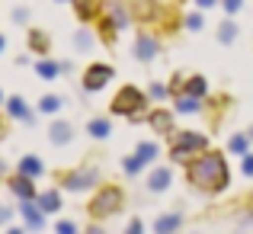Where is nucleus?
I'll list each match as a JSON object with an SVG mask.
<instances>
[{
    "mask_svg": "<svg viewBox=\"0 0 253 234\" xmlns=\"http://www.w3.org/2000/svg\"><path fill=\"white\" fill-rule=\"evenodd\" d=\"M189 183L202 192H221L228 186V164L215 151H202L199 160H189Z\"/></svg>",
    "mask_w": 253,
    "mask_h": 234,
    "instance_id": "1",
    "label": "nucleus"
},
{
    "mask_svg": "<svg viewBox=\"0 0 253 234\" xmlns=\"http://www.w3.org/2000/svg\"><path fill=\"white\" fill-rule=\"evenodd\" d=\"M144 106H148V96H144L141 90H135V87H122V90L116 93V99H112V112L116 116H141Z\"/></svg>",
    "mask_w": 253,
    "mask_h": 234,
    "instance_id": "2",
    "label": "nucleus"
},
{
    "mask_svg": "<svg viewBox=\"0 0 253 234\" xmlns=\"http://www.w3.org/2000/svg\"><path fill=\"white\" fill-rule=\"evenodd\" d=\"M205 148H209V138L205 135H199V132H179L176 135V148H173L170 154H173L176 164H189L192 154H202Z\"/></svg>",
    "mask_w": 253,
    "mask_h": 234,
    "instance_id": "3",
    "label": "nucleus"
},
{
    "mask_svg": "<svg viewBox=\"0 0 253 234\" xmlns=\"http://www.w3.org/2000/svg\"><path fill=\"white\" fill-rule=\"evenodd\" d=\"M122 209V192L116 189V186H106V189H99L96 196H93V202H90V212L96 218H103V215H112V212H119Z\"/></svg>",
    "mask_w": 253,
    "mask_h": 234,
    "instance_id": "4",
    "label": "nucleus"
},
{
    "mask_svg": "<svg viewBox=\"0 0 253 234\" xmlns=\"http://www.w3.org/2000/svg\"><path fill=\"white\" fill-rule=\"evenodd\" d=\"M109 80H112V68H109V64H90L86 74H84V90L96 93V90H103Z\"/></svg>",
    "mask_w": 253,
    "mask_h": 234,
    "instance_id": "5",
    "label": "nucleus"
},
{
    "mask_svg": "<svg viewBox=\"0 0 253 234\" xmlns=\"http://www.w3.org/2000/svg\"><path fill=\"white\" fill-rule=\"evenodd\" d=\"M96 180H99V170H84V173L77 170L64 180V186L68 189H90V186H96Z\"/></svg>",
    "mask_w": 253,
    "mask_h": 234,
    "instance_id": "6",
    "label": "nucleus"
},
{
    "mask_svg": "<svg viewBox=\"0 0 253 234\" xmlns=\"http://www.w3.org/2000/svg\"><path fill=\"white\" fill-rule=\"evenodd\" d=\"M10 189L16 192L19 199H36V186H32V177H26V173H16V177H10Z\"/></svg>",
    "mask_w": 253,
    "mask_h": 234,
    "instance_id": "7",
    "label": "nucleus"
},
{
    "mask_svg": "<svg viewBox=\"0 0 253 234\" xmlns=\"http://www.w3.org/2000/svg\"><path fill=\"white\" fill-rule=\"evenodd\" d=\"M6 112H10L13 119H23V122H29V125L36 122V119H32V109L23 103V96H10V99H6Z\"/></svg>",
    "mask_w": 253,
    "mask_h": 234,
    "instance_id": "8",
    "label": "nucleus"
},
{
    "mask_svg": "<svg viewBox=\"0 0 253 234\" xmlns=\"http://www.w3.org/2000/svg\"><path fill=\"white\" fill-rule=\"evenodd\" d=\"M154 55H157V39L154 36H141L135 42V58L138 61H151Z\"/></svg>",
    "mask_w": 253,
    "mask_h": 234,
    "instance_id": "9",
    "label": "nucleus"
},
{
    "mask_svg": "<svg viewBox=\"0 0 253 234\" xmlns=\"http://www.w3.org/2000/svg\"><path fill=\"white\" fill-rule=\"evenodd\" d=\"M42 215H45V212L39 209L36 199H23V218H26L29 228H42Z\"/></svg>",
    "mask_w": 253,
    "mask_h": 234,
    "instance_id": "10",
    "label": "nucleus"
},
{
    "mask_svg": "<svg viewBox=\"0 0 253 234\" xmlns=\"http://www.w3.org/2000/svg\"><path fill=\"white\" fill-rule=\"evenodd\" d=\"M148 122H151V129H154L157 135H170L173 132V116L170 112H151Z\"/></svg>",
    "mask_w": 253,
    "mask_h": 234,
    "instance_id": "11",
    "label": "nucleus"
},
{
    "mask_svg": "<svg viewBox=\"0 0 253 234\" xmlns=\"http://www.w3.org/2000/svg\"><path fill=\"white\" fill-rule=\"evenodd\" d=\"M71 138H74V125L71 122H55L51 125V141L55 144H71Z\"/></svg>",
    "mask_w": 253,
    "mask_h": 234,
    "instance_id": "12",
    "label": "nucleus"
},
{
    "mask_svg": "<svg viewBox=\"0 0 253 234\" xmlns=\"http://www.w3.org/2000/svg\"><path fill=\"white\" fill-rule=\"evenodd\" d=\"M19 173H26V177L36 180V177H42V173H45V167H42V160H39L36 154H29V157L19 160Z\"/></svg>",
    "mask_w": 253,
    "mask_h": 234,
    "instance_id": "13",
    "label": "nucleus"
},
{
    "mask_svg": "<svg viewBox=\"0 0 253 234\" xmlns=\"http://www.w3.org/2000/svg\"><path fill=\"white\" fill-rule=\"evenodd\" d=\"M36 202H39V209H42V212H58V209H61V196H58L55 189L36 196Z\"/></svg>",
    "mask_w": 253,
    "mask_h": 234,
    "instance_id": "14",
    "label": "nucleus"
},
{
    "mask_svg": "<svg viewBox=\"0 0 253 234\" xmlns=\"http://www.w3.org/2000/svg\"><path fill=\"white\" fill-rule=\"evenodd\" d=\"M183 93H189V96H199L202 99L205 93H209V84H205V77H189L183 84Z\"/></svg>",
    "mask_w": 253,
    "mask_h": 234,
    "instance_id": "15",
    "label": "nucleus"
},
{
    "mask_svg": "<svg viewBox=\"0 0 253 234\" xmlns=\"http://www.w3.org/2000/svg\"><path fill=\"white\" fill-rule=\"evenodd\" d=\"M148 186L154 192H161V189H167L170 186V170H164V167H157L154 173H151V180H148Z\"/></svg>",
    "mask_w": 253,
    "mask_h": 234,
    "instance_id": "16",
    "label": "nucleus"
},
{
    "mask_svg": "<svg viewBox=\"0 0 253 234\" xmlns=\"http://www.w3.org/2000/svg\"><path fill=\"white\" fill-rule=\"evenodd\" d=\"M86 132H90L93 138H109L112 125L106 122V119H90V125H86Z\"/></svg>",
    "mask_w": 253,
    "mask_h": 234,
    "instance_id": "17",
    "label": "nucleus"
},
{
    "mask_svg": "<svg viewBox=\"0 0 253 234\" xmlns=\"http://www.w3.org/2000/svg\"><path fill=\"white\" fill-rule=\"evenodd\" d=\"M29 48L32 51H39V55H45V51H48V36H45V32H29Z\"/></svg>",
    "mask_w": 253,
    "mask_h": 234,
    "instance_id": "18",
    "label": "nucleus"
},
{
    "mask_svg": "<svg viewBox=\"0 0 253 234\" xmlns=\"http://www.w3.org/2000/svg\"><path fill=\"white\" fill-rule=\"evenodd\" d=\"M176 228H183V218L179 215H164L161 222L154 225V231H176Z\"/></svg>",
    "mask_w": 253,
    "mask_h": 234,
    "instance_id": "19",
    "label": "nucleus"
},
{
    "mask_svg": "<svg viewBox=\"0 0 253 234\" xmlns=\"http://www.w3.org/2000/svg\"><path fill=\"white\" fill-rule=\"evenodd\" d=\"M36 71H39V77H45V80H51V77L61 74V68H58L55 61H39V64H36Z\"/></svg>",
    "mask_w": 253,
    "mask_h": 234,
    "instance_id": "20",
    "label": "nucleus"
},
{
    "mask_svg": "<svg viewBox=\"0 0 253 234\" xmlns=\"http://www.w3.org/2000/svg\"><path fill=\"white\" fill-rule=\"evenodd\" d=\"M176 112H199V96H179L176 99Z\"/></svg>",
    "mask_w": 253,
    "mask_h": 234,
    "instance_id": "21",
    "label": "nucleus"
},
{
    "mask_svg": "<svg viewBox=\"0 0 253 234\" xmlns=\"http://www.w3.org/2000/svg\"><path fill=\"white\" fill-rule=\"evenodd\" d=\"M218 39H221L224 45H231V42L237 39V26L231 23V19H228V23H221V29H218Z\"/></svg>",
    "mask_w": 253,
    "mask_h": 234,
    "instance_id": "22",
    "label": "nucleus"
},
{
    "mask_svg": "<svg viewBox=\"0 0 253 234\" xmlns=\"http://www.w3.org/2000/svg\"><path fill=\"white\" fill-rule=\"evenodd\" d=\"M247 144H250V138H244V135H234V138H231V141H228V148H231V154H247Z\"/></svg>",
    "mask_w": 253,
    "mask_h": 234,
    "instance_id": "23",
    "label": "nucleus"
},
{
    "mask_svg": "<svg viewBox=\"0 0 253 234\" xmlns=\"http://www.w3.org/2000/svg\"><path fill=\"white\" fill-rule=\"evenodd\" d=\"M77 16H81V19H93V16H96V3H93V0H77Z\"/></svg>",
    "mask_w": 253,
    "mask_h": 234,
    "instance_id": "24",
    "label": "nucleus"
},
{
    "mask_svg": "<svg viewBox=\"0 0 253 234\" xmlns=\"http://www.w3.org/2000/svg\"><path fill=\"white\" fill-rule=\"evenodd\" d=\"M138 157H141L144 164H151V160L157 157V144H151V141H141V144H138Z\"/></svg>",
    "mask_w": 253,
    "mask_h": 234,
    "instance_id": "25",
    "label": "nucleus"
},
{
    "mask_svg": "<svg viewBox=\"0 0 253 234\" xmlns=\"http://www.w3.org/2000/svg\"><path fill=\"white\" fill-rule=\"evenodd\" d=\"M141 167H144V160L141 157H125V173H128V177H135V173H141Z\"/></svg>",
    "mask_w": 253,
    "mask_h": 234,
    "instance_id": "26",
    "label": "nucleus"
},
{
    "mask_svg": "<svg viewBox=\"0 0 253 234\" xmlns=\"http://www.w3.org/2000/svg\"><path fill=\"white\" fill-rule=\"evenodd\" d=\"M39 109H42V112H58V109H61V99H58V96H42Z\"/></svg>",
    "mask_w": 253,
    "mask_h": 234,
    "instance_id": "27",
    "label": "nucleus"
},
{
    "mask_svg": "<svg viewBox=\"0 0 253 234\" xmlns=\"http://www.w3.org/2000/svg\"><path fill=\"white\" fill-rule=\"evenodd\" d=\"M186 29H202V13H189V16H186Z\"/></svg>",
    "mask_w": 253,
    "mask_h": 234,
    "instance_id": "28",
    "label": "nucleus"
},
{
    "mask_svg": "<svg viewBox=\"0 0 253 234\" xmlns=\"http://www.w3.org/2000/svg\"><path fill=\"white\" fill-rule=\"evenodd\" d=\"M151 96H154V99H164V96H167V87H164V84H151Z\"/></svg>",
    "mask_w": 253,
    "mask_h": 234,
    "instance_id": "29",
    "label": "nucleus"
},
{
    "mask_svg": "<svg viewBox=\"0 0 253 234\" xmlns=\"http://www.w3.org/2000/svg\"><path fill=\"white\" fill-rule=\"evenodd\" d=\"M93 45V36L90 32H81V36H77V48H90Z\"/></svg>",
    "mask_w": 253,
    "mask_h": 234,
    "instance_id": "30",
    "label": "nucleus"
},
{
    "mask_svg": "<svg viewBox=\"0 0 253 234\" xmlns=\"http://www.w3.org/2000/svg\"><path fill=\"white\" fill-rule=\"evenodd\" d=\"M55 228L61 231V234H74V231H77V225H74V222H58Z\"/></svg>",
    "mask_w": 253,
    "mask_h": 234,
    "instance_id": "31",
    "label": "nucleus"
},
{
    "mask_svg": "<svg viewBox=\"0 0 253 234\" xmlns=\"http://www.w3.org/2000/svg\"><path fill=\"white\" fill-rule=\"evenodd\" d=\"M241 170L247 173V177H253V154H244V164H241Z\"/></svg>",
    "mask_w": 253,
    "mask_h": 234,
    "instance_id": "32",
    "label": "nucleus"
},
{
    "mask_svg": "<svg viewBox=\"0 0 253 234\" xmlns=\"http://www.w3.org/2000/svg\"><path fill=\"white\" fill-rule=\"evenodd\" d=\"M241 3H244V0H224V10H228V13H237V10H241Z\"/></svg>",
    "mask_w": 253,
    "mask_h": 234,
    "instance_id": "33",
    "label": "nucleus"
},
{
    "mask_svg": "<svg viewBox=\"0 0 253 234\" xmlns=\"http://www.w3.org/2000/svg\"><path fill=\"white\" fill-rule=\"evenodd\" d=\"M10 215H13L10 209H0V222H10Z\"/></svg>",
    "mask_w": 253,
    "mask_h": 234,
    "instance_id": "34",
    "label": "nucleus"
},
{
    "mask_svg": "<svg viewBox=\"0 0 253 234\" xmlns=\"http://www.w3.org/2000/svg\"><path fill=\"white\" fill-rule=\"evenodd\" d=\"M196 3H199V6H209V10H211V6H215L218 0H196Z\"/></svg>",
    "mask_w": 253,
    "mask_h": 234,
    "instance_id": "35",
    "label": "nucleus"
},
{
    "mask_svg": "<svg viewBox=\"0 0 253 234\" xmlns=\"http://www.w3.org/2000/svg\"><path fill=\"white\" fill-rule=\"evenodd\" d=\"M0 51H3V39H0Z\"/></svg>",
    "mask_w": 253,
    "mask_h": 234,
    "instance_id": "36",
    "label": "nucleus"
},
{
    "mask_svg": "<svg viewBox=\"0 0 253 234\" xmlns=\"http://www.w3.org/2000/svg\"><path fill=\"white\" fill-rule=\"evenodd\" d=\"M3 170H6V167H3V164H0V173H3Z\"/></svg>",
    "mask_w": 253,
    "mask_h": 234,
    "instance_id": "37",
    "label": "nucleus"
},
{
    "mask_svg": "<svg viewBox=\"0 0 253 234\" xmlns=\"http://www.w3.org/2000/svg\"><path fill=\"white\" fill-rule=\"evenodd\" d=\"M250 138H253V129H250Z\"/></svg>",
    "mask_w": 253,
    "mask_h": 234,
    "instance_id": "38",
    "label": "nucleus"
},
{
    "mask_svg": "<svg viewBox=\"0 0 253 234\" xmlns=\"http://www.w3.org/2000/svg\"><path fill=\"white\" fill-rule=\"evenodd\" d=\"M0 99H3V93H0Z\"/></svg>",
    "mask_w": 253,
    "mask_h": 234,
    "instance_id": "39",
    "label": "nucleus"
}]
</instances>
